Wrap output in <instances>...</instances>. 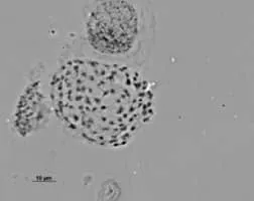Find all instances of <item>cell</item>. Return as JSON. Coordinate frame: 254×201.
I'll use <instances>...</instances> for the list:
<instances>
[{
  "label": "cell",
  "mask_w": 254,
  "mask_h": 201,
  "mask_svg": "<svg viewBox=\"0 0 254 201\" xmlns=\"http://www.w3.org/2000/svg\"><path fill=\"white\" fill-rule=\"evenodd\" d=\"M86 11L85 35L92 49L117 61H132L150 43V20L133 2H95Z\"/></svg>",
  "instance_id": "obj_1"
}]
</instances>
